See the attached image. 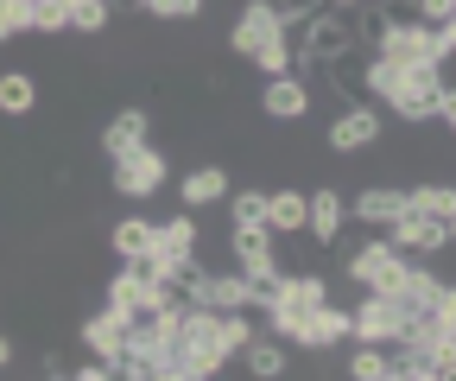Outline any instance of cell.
<instances>
[{"label": "cell", "instance_id": "cell-13", "mask_svg": "<svg viewBox=\"0 0 456 381\" xmlns=\"http://www.w3.org/2000/svg\"><path fill=\"white\" fill-rule=\"evenodd\" d=\"M146 134H152V115H146V108H121V115H108V128H102V153L121 159V153L146 146Z\"/></svg>", "mask_w": 456, "mask_h": 381}, {"label": "cell", "instance_id": "cell-26", "mask_svg": "<svg viewBox=\"0 0 456 381\" xmlns=\"http://www.w3.org/2000/svg\"><path fill=\"white\" fill-rule=\"evenodd\" d=\"M140 7H146L152 20H197L203 0H140Z\"/></svg>", "mask_w": 456, "mask_h": 381}, {"label": "cell", "instance_id": "cell-9", "mask_svg": "<svg viewBox=\"0 0 456 381\" xmlns=\"http://www.w3.org/2000/svg\"><path fill=\"white\" fill-rule=\"evenodd\" d=\"M342 229H349V197H342V191H305V236L336 248Z\"/></svg>", "mask_w": 456, "mask_h": 381}, {"label": "cell", "instance_id": "cell-17", "mask_svg": "<svg viewBox=\"0 0 456 381\" xmlns=\"http://www.w3.org/2000/svg\"><path fill=\"white\" fill-rule=\"evenodd\" d=\"M266 229L273 236H305V191H266Z\"/></svg>", "mask_w": 456, "mask_h": 381}, {"label": "cell", "instance_id": "cell-23", "mask_svg": "<svg viewBox=\"0 0 456 381\" xmlns=\"http://www.w3.org/2000/svg\"><path fill=\"white\" fill-rule=\"evenodd\" d=\"M26 32H45V38H57V32H70V13L57 7V0H26Z\"/></svg>", "mask_w": 456, "mask_h": 381}, {"label": "cell", "instance_id": "cell-29", "mask_svg": "<svg viewBox=\"0 0 456 381\" xmlns=\"http://www.w3.org/2000/svg\"><path fill=\"white\" fill-rule=\"evenodd\" d=\"M273 7H279V13H285V20H305V13H311V7H323V0H273Z\"/></svg>", "mask_w": 456, "mask_h": 381}, {"label": "cell", "instance_id": "cell-30", "mask_svg": "<svg viewBox=\"0 0 456 381\" xmlns=\"http://www.w3.org/2000/svg\"><path fill=\"white\" fill-rule=\"evenodd\" d=\"M0 369H13V337H0Z\"/></svg>", "mask_w": 456, "mask_h": 381}, {"label": "cell", "instance_id": "cell-10", "mask_svg": "<svg viewBox=\"0 0 456 381\" xmlns=\"http://www.w3.org/2000/svg\"><path fill=\"white\" fill-rule=\"evenodd\" d=\"M349 337L355 344H399V311L387 293H368L355 311H349Z\"/></svg>", "mask_w": 456, "mask_h": 381}, {"label": "cell", "instance_id": "cell-16", "mask_svg": "<svg viewBox=\"0 0 456 381\" xmlns=\"http://www.w3.org/2000/svg\"><path fill=\"white\" fill-rule=\"evenodd\" d=\"M241 362H248L254 381H279L285 369H292V362H285V337H248L241 344Z\"/></svg>", "mask_w": 456, "mask_h": 381}, {"label": "cell", "instance_id": "cell-14", "mask_svg": "<svg viewBox=\"0 0 456 381\" xmlns=\"http://www.w3.org/2000/svg\"><path fill=\"white\" fill-rule=\"evenodd\" d=\"M228 197V172L222 166H191L184 178H178V203L184 210H209V203H222Z\"/></svg>", "mask_w": 456, "mask_h": 381}, {"label": "cell", "instance_id": "cell-18", "mask_svg": "<svg viewBox=\"0 0 456 381\" xmlns=\"http://www.w3.org/2000/svg\"><path fill=\"white\" fill-rule=\"evenodd\" d=\"M38 108V77L32 70H0V115H32Z\"/></svg>", "mask_w": 456, "mask_h": 381}, {"label": "cell", "instance_id": "cell-15", "mask_svg": "<svg viewBox=\"0 0 456 381\" xmlns=\"http://www.w3.org/2000/svg\"><path fill=\"white\" fill-rule=\"evenodd\" d=\"M228 254H235L241 267H266V261H279L266 223H228Z\"/></svg>", "mask_w": 456, "mask_h": 381}, {"label": "cell", "instance_id": "cell-21", "mask_svg": "<svg viewBox=\"0 0 456 381\" xmlns=\"http://www.w3.org/2000/svg\"><path fill=\"white\" fill-rule=\"evenodd\" d=\"M406 210H419V216H456V191L450 185H412Z\"/></svg>", "mask_w": 456, "mask_h": 381}, {"label": "cell", "instance_id": "cell-5", "mask_svg": "<svg viewBox=\"0 0 456 381\" xmlns=\"http://www.w3.org/2000/svg\"><path fill=\"white\" fill-rule=\"evenodd\" d=\"M165 178H171V159H165L152 140L114 159V191L134 197V203H140V197H152V191H165Z\"/></svg>", "mask_w": 456, "mask_h": 381}, {"label": "cell", "instance_id": "cell-2", "mask_svg": "<svg viewBox=\"0 0 456 381\" xmlns=\"http://www.w3.org/2000/svg\"><path fill=\"white\" fill-rule=\"evenodd\" d=\"M406 274H412V254H399L387 236L362 242V248H355V261H349V280H355V286H368V293H393Z\"/></svg>", "mask_w": 456, "mask_h": 381}, {"label": "cell", "instance_id": "cell-4", "mask_svg": "<svg viewBox=\"0 0 456 381\" xmlns=\"http://www.w3.org/2000/svg\"><path fill=\"white\" fill-rule=\"evenodd\" d=\"M380 236H387L399 254H437V248H450V236H456V216H419V210H399Z\"/></svg>", "mask_w": 456, "mask_h": 381}, {"label": "cell", "instance_id": "cell-19", "mask_svg": "<svg viewBox=\"0 0 456 381\" xmlns=\"http://www.w3.org/2000/svg\"><path fill=\"white\" fill-rule=\"evenodd\" d=\"M108 248L121 254V261H140L152 248V216H121V223L108 229Z\"/></svg>", "mask_w": 456, "mask_h": 381}, {"label": "cell", "instance_id": "cell-27", "mask_svg": "<svg viewBox=\"0 0 456 381\" xmlns=\"http://www.w3.org/2000/svg\"><path fill=\"white\" fill-rule=\"evenodd\" d=\"M26 32V0H0V45Z\"/></svg>", "mask_w": 456, "mask_h": 381}, {"label": "cell", "instance_id": "cell-24", "mask_svg": "<svg viewBox=\"0 0 456 381\" xmlns=\"http://www.w3.org/2000/svg\"><path fill=\"white\" fill-rule=\"evenodd\" d=\"M70 32H108V0H83V7H70Z\"/></svg>", "mask_w": 456, "mask_h": 381}, {"label": "cell", "instance_id": "cell-31", "mask_svg": "<svg viewBox=\"0 0 456 381\" xmlns=\"http://www.w3.org/2000/svg\"><path fill=\"white\" fill-rule=\"evenodd\" d=\"M57 7H64V13H70V7H83V0H57Z\"/></svg>", "mask_w": 456, "mask_h": 381}, {"label": "cell", "instance_id": "cell-1", "mask_svg": "<svg viewBox=\"0 0 456 381\" xmlns=\"http://www.w3.org/2000/svg\"><path fill=\"white\" fill-rule=\"evenodd\" d=\"M437 89H444L437 64H399L393 83H387V95H380V108H387V115H399V121H431Z\"/></svg>", "mask_w": 456, "mask_h": 381}, {"label": "cell", "instance_id": "cell-11", "mask_svg": "<svg viewBox=\"0 0 456 381\" xmlns=\"http://www.w3.org/2000/svg\"><path fill=\"white\" fill-rule=\"evenodd\" d=\"M83 350L102 356V362H121V350H127V318L114 311V305L89 311V318H83Z\"/></svg>", "mask_w": 456, "mask_h": 381}, {"label": "cell", "instance_id": "cell-28", "mask_svg": "<svg viewBox=\"0 0 456 381\" xmlns=\"http://www.w3.org/2000/svg\"><path fill=\"white\" fill-rule=\"evenodd\" d=\"M412 20H425V26H437V20H456V0H419V7H412Z\"/></svg>", "mask_w": 456, "mask_h": 381}, {"label": "cell", "instance_id": "cell-6", "mask_svg": "<svg viewBox=\"0 0 456 381\" xmlns=\"http://www.w3.org/2000/svg\"><path fill=\"white\" fill-rule=\"evenodd\" d=\"M387 134V108L374 102H349V108H336V121H330V153H368L374 140Z\"/></svg>", "mask_w": 456, "mask_h": 381}, {"label": "cell", "instance_id": "cell-8", "mask_svg": "<svg viewBox=\"0 0 456 381\" xmlns=\"http://www.w3.org/2000/svg\"><path fill=\"white\" fill-rule=\"evenodd\" d=\"M336 344H349V311L342 305H317L298 318V331H292V350H336Z\"/></svg>", "mask_w": 456, "mask_h": 381}, {"label": "cell", "instance_id": "cell-20", "mask_svg": "<svg viewBox=\"0 0 456 381\" xmlns=\"http://www.w3.org/2000/svg\"><path fill=\"white\" fill-rule=\"evenodd\" d=\"M108 305H114V311H121V318L146 305V274H140V267H134V261H127V267H121V274H114V280H108Z\"/></svg>", "mask_w": 456, "mask_h": 381}, {"label": "cell", "instance_id": "cell-7", "mask_svg": "<svg viewBox=\"0 0 456 381\" xmlns=\"http://www.w3.org/2000/svg\"><path fill=\"white\" fill-rule=\"evenodd\" d=\"M260 115H273V121H305L311 115V83H305V70H285V77H266V89H260Z\"/></svg>", "mask_w": 456, "mask_h": 381}, {"label": "cell", "instance_id": "cell-22", "mask_svg": "<svg viewBox=\"0 0 456 381\" xmlns=\"http://www.w3.org/2000/svg\"><path fill=\"white\" fill-rule=\"evenodd\" d=\"M349 375H355V381H393V356H387V344H362V350L349 356Z\"/></svg>", "mask_w": 456, "mask_h": 381}, {"label": "cell", "instance_id": "cell-25", "mask_svg": "<svg viewBox=\"0 0 456 381\" xmlns=\"http://www.w3.org/2000/svg\"><path fill=\"white\" fill-rule=\"evenodd\" d=\"M228 223H266V191H235V203H228Z\"/></svg>", "mask_w": 456, "mask_h": 381}, {"label": "cell", "instance_id": "cell-3", "mask_svg": "<svg viewBox=\"0 0 456 381\" xmlns=\"http://www.w3.org/2000/svg\"><path fill=\"white\" fill-rule=\"evenodd\" d=\"M285 38V13L273 7V0H248V7L235 13V26H228V51H235V58H260L266 45H279Z\"/></svg>", "mask_w": 456, "mask_h": 381}, {"label": "cell", "instance_id": "cell-12", "mask_svg": "<svg viewBox=\"0 0 456 381\" xmlns=\"http://www.w3.org/2000/svg\"><path fill=\"white\" fill-rule=\"evenodd\" d=\"M399 210H406V191H399V185H368L362 197H349V223L387 229V223H393Z\"/></svg>", "mask_w": 456, "mask_h": 381}]
</instances>
